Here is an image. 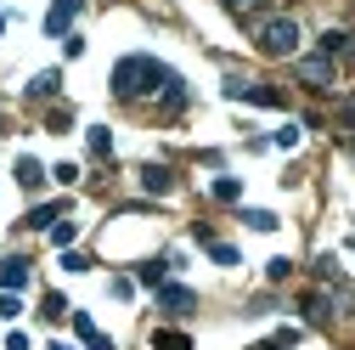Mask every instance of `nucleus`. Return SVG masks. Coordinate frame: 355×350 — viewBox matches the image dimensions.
Wrapping results in <instances>:
<instances>
[{"mask_svg":"<svg viewBox=\"0 0 355 350\" xmlns=\"http://www.w3.org/2000/svg\"><path fill=\"white\" fill-rule=\"evenodd\" d=\"M338 124H355V97H349V102L338 108Z\"/></svg>","mask_w":355,"mask_h":350,"instance_id":"2f4dec72","label":"nucleus"},{"mask_svg":"<svg viewBox=\"0 0 355 350\" xmlns=\"http://www.w3.org/2000/svg\"><path fill=\"white\" fill-rule=\"evenodd\" d=\"M46 238H51L57 249H73V238H79V221H57V226H51Z\"/></svg>","mask_w":355,"mask_h":350,"instance_id":"4be33fe9","label":"nucleus"},{"mask_svg":"<svg viewBox=\"0 0 355 350\" xmlns=\"http://www.w3.org/2000/svg\"><path fill=\"white\" fill-rule=\"evenodd\" d=\"M68 317H73V333L85 339V350H119V344H113V339H107V333L91 322V311H68Z\"/></svg>","mask_w":355,"mask_h":350,"instance_id":"9b49d317","label":"nucleus"},{"mask_svg":"<svg viewBox=\"0 0 355 350\" xmlns=\"http://www.w3.org/2000/svg\"><path fill=\"white\" fill-rule=\"evenodd\" d=\"M68 124H73V113H68V108H57V113L46 119V130H51V136H62V130H68Z\"/></svg>","mask_w":355,"mask_h":350,"instance_id":"cd10ccee","label":"nucleus"},{"mask_svg":"<svg viewBox=\"0 0 355 350\" xmlns=\"http://www.w3.org/2000/svg\"><path fill=\"white\" fill-rule=\"evenodd\" d=\"M57 221H62V203H34V209H28V221H23V226H28V232H51Z\"/></svg>","mask_w":355,"mask_h":350,"instance_id":"4468645a","label":"nucleus"},{"mask_svg":"<svg viewBox=\"0 0 355 350\" xmlns=\"http://www.w3.org/2000/svg\"><path fill=\"white\" fill-rule=\"evenodd\" d=\"M316 51H322L327 62H355V34H349V28H327V34L316 40Z\"/></svg>","mask_w":355,"mask_h":350,"instance_id":"423d86ee","label":"nucleus"},{"mask_svg":"<svg viewBox=\"0 0 355 350\" xmlns=\"http://www.w3.org/2000/svg\"><path fill=\"white\" fill-rule=\"evenodd\" d=\"M136 294V277H113V299H130Z\"/></svg>","mask_w":355,"mask_h":350,"instance_id":"c756f323","label":"nucleus"},{"mask_svg":"<svg viewBox=\"0 0 355 350\" xmlns=\"http://www.w3.org/2000/svg\"><path fill=\"white\" fill-rule=\"evenodd\" d=\"M28 277H34V266H28L23 254H6V260H0V294H23Z\"/></svg>","mask_w":355,"mask_h":350,"instance_id":"6e6552de","label":"nucleus"},{"mask_svg":"<svg viewBox=\"0 0 355 350\" xmlns=\"http://www.w3.org/2000/svg\"><path fill=\"white\" fill-rule=\"evenodd\" d=\"M12 175H17V187H23V192H40V187L51 181V169L40 164L34 153H17V164H12Z\"/></svg>","mask_w":355,"mask_h":350,"instance_id":"1a4fd4ad","label":"nucleus"},{"mask_svg":"<svg viewBox=\"0 0 355 350\" xmlns=\"http://www.w3.org/2000/svg\"><path fill=\"white\" fill-rule=\"evenodd\" d=\"M175 79H181V74H175L169 62H158V57H147V51H130V57L113 62V97H119V102H141V97H153V91L164 97Z\"/></svg>","mask_w":355,"mask_h":350,"instance_id":"f257e3e1","label":"nucleus"},{"mask_svg":"<svg viewBox=\"0 0 355 350\" xmlns=\"http://www.w3.org/2000/svg\"><path fill=\"white\" fill-rule=\"evenodd\" d=\"M338 305H344V294H310V299H304V311H310V322H327Z\"/></svg>","mask_w":355,"mask_h":350,"instance_id":"2eb2a0df","label":"nucleus"},{"mask_svg":"<svg viewBox=\"0 0 355 350\" xmlns=\"http://www.w3.org/2000/svg\"><path fill=\"white\" fill-rule=\"evenodd\" d=\"M46 350H73V344H62V339H51V344H46Z\"/></svg>","mask_w":355,"mask_h":350,"instance_id":"72a5a7b5","label":"nucleus"},{"mask_svg":"<svg viewBox=\"0 0 355 350\" xmlns=\"http://www.w3.org/2000/svg\"><path fill=\"white\" fill-rule=\"evenodd\" d=\"M169 266H181V254H158V260H141V266H136V283H141V288H158V283L169 277Z\"/></svg>","mask_w":355,"mask_h":350,"instance_id":"f8f14e48","label":"nucleus"},{"mask_svg":"<svg viewBox=\"0 0 355 350\" xmlns=\"http://www.w3.org/2000/svg\"><path fill=\"white\" fill-rule=\"evenodd\" d=\"M243 221H248L254 232H277V226H282V221H277L271 209H243Z\"/></svg>","mask_w":355,"mask_h":350,"instance_id":"412c9836","label":"nucleus"},{"mask_svg":"<svg viewBox=\"0 0 355 350\" xmlns=\"http://www.w3.org/2000/svg\"><path fill=\"white\" fill-rule=\"evenodd\" d=\"M85 147H91V158H113V130L91 124V130H85Z\"/></svg>","mask_w":355,"mask_h":350,"instance_id":"dca6fc26","label":"nucleus"},{"mask_svg":"<svg viewBox=\"0 0 355 350\" xmlns=\"http://www.w3.org/2000/svg\"><path fill=\"white\" fill-rule=\"evenodd\" d=\"M141 187H147L153 198L175 192V169H169V164H141Z\"/></svg>","mask_w":355,"mask_h":350,"instance_id":"ddd939ff","label":"nucleus"},{"mask_svg":"<svg viewBox=\"0 0 355 350\" xmlns=\"http://www.w3.org/2000/svg\"><path fill=\"white\" fill-rule=\"evenodd\" d=\"M85 12V0H51V12H46V34L51 40H62V34H73V17Z\"/></svg>","mask_w":355,"mask_h":350,"instance_id":"0eeeda50","label":"nucleus"},{"mask_svg":"<svg viewBox=\"0 0 355 350\" xmlns=\"http://www.w3.org/2000/svg\"><path fill=\"white\" fill-rule=\"evenodd\" d=\"M153 294H158V311H169V317H192V311H198V294H192L187 283H169V277H164Z\"/></svg>","mask_w":355,"mask_h":350,"instance_id":"39448f33","label":"nucleus"},{"mask_svg":"<svg viewBox=\"0 0 355 350\" xmlns=\"http://www.w3.org/2000/svg\"><path fill=\"white\" fill-rule=\"evenodd\" d=\"M57 91H62V68H40V74L23 85V97H28V102H51Z\"/></svg>","mask_w":355,"mask_h":350,"instance_id":"9d476101","label":"nucleus"},{"mask_svg":"<svg viewBox=\"0 0 355 350\" xmlns=\"http://www.w3.org/2000/svg\"><path fill=\"white\" fill-rule=\"evenodd\" d=\"M0 34H6V12H0Z\"/></svg>","mask_w":355,"mask_h":350,"instance_id":"f704fd0d","label":"nucleus"},{"mask_svg":"<svg viewBox=\"0 0 355 350\" xmlns=\"http://www.w3.org/2000/svg\"><path fill=\"white\" fill-rule=\"evenodd\" d=\"M293 74H299L304 91H333V85H338V62H327L322 51L316 57H293Z\"/></svg>","mask_w":355,"mask_h":350,"instance_id":"20e7f679","label":"nucleus"},{"mask_svg":"<svg viewBox=\"0 0 355 350\" xmlns=\"http://www.w3.org/2000/svg\"><path fill=\"white\" fill-rule=\"evenodd\" d=\"M153 344H158V350H192V339H187L181 328H158V333H153Z\"/></svg>","mask_w":355,"mask_h":350,"instance_id":"aec40b11","label":"nucleus"},{"mask_svg":"<svg viewBox=\"0 0 355 350\" xmlns=\"http://www.w3.org/2000/svg\"><path fill=\"white\" fill-rule=\"evenodd\" d=\"M23 317V299L17 294H0V322H17Z\"/></svg>","mask_w":355,"mask_h":350,"instance_id":"bb28decb","label":"nucleus"},{"mask_svg":"<svg viewBox=\"0 0 355 350\" xmlns=\"http://www.w3.org/2000/svg\"><path fill=\"white\" fill-rule=\"evenodd\" d=\"M220 6H226L237 23H248V28H254V23H259V6H265V0H220Z\"/></svg>","mask_w":355,"mask_h":350,"instance_id":"f3484780","label":"nucleus"},{"mask_svg":"<svg viewBox=\"0 0 355 350\" xmlns=\"http://www.w3.org/2000/svg\"><path fill=\"white\" fill-rule=\"evenodd\" d=\"M62 272H91V254H79V249H62Z\"/></svg>","mask_w":355,"mask_h":350,"instance_id":"393cba45","label":"nucleus"},{"mask_svg":"<svg viewBox=\"0 0 355 350\" xmlns=\"http://www.w3.org/2000/svg\"><path fill=\"white\" fill-rule=\"evenodd\" d=\"M209 192H214L220 203H243V181H237V175H220V181H214Z\"/></svg>","mask_w":355,"mask_h":350,"instance_id":"a211bd4d","label":"nucleus"},{"mask_svg":"<svg viewBox=\"0 0 355 350\" xmlns=\"http://www.w3.org/2000/svg\"><path fill=\"white\" fill-rule=\"evenodd\" d=\"M68 311H73V305H68L62 294H46V305H40V317H51V322H62Z\"/></svg>","mask_w":355,"mask_h":350,"instance_id":"5701e85b","label":"nucleus"},{"mask_svg":"<svg viewBox=\"0 0 355 350\" xmlns=\"http://www.w3.org/2000/svg\"><path fill=\"white\" fill-rule=\"evenodd\" d=\"M265 277H271V283H288V277H293V260H282V254L265 260Z\"/></svg>","mask_w":355,"mask_h":350,"instance_id":"a878e982","label":"nucleus"},{"mask_svg":"<svg viewBox=\"0 0 355 350\" xmlns=\"http://www.w3.org/2000/svg\"><path fill=\"white\" fill-rule=\"evenodd\" d=\"M198 249H209V260H214V266H237V260H243L232 243H220V238H209V243H198Z\"/></svg>","mask_w":355,"mask_h":350,"instance_id":"6ab92c4d","label":"nucleus"},{"mask_svg":"<svg viewBox=\"0 0 355 350\" xmlns=\"http://www.w3.org/2000/svg\"><path fill=\"white\" fill-rule=\"evenodd\" d=\"M254 46L265 57H299V23L293 17H259L254 23Z\"/></svg>","mask_w":355,"mask_h":350,"instance_id":"f03ea898","label":"nucleus"},{"mask_svg":"<svg viewBox=\"0 0 355 350\" xmlns=\"http://www.w3.org/2000/svg\"><path fill=\"white\" fill-rule=\"evenodd\" d=\"M6 350H28V333H23V328H12V333H6Z\"/></svg>","mask_w":355,"mask_h":350,"instance_id":"7c9ffc66","label":"nucleus"},{"mask_svg":"<svg viewBox=\"0 0 355 350\" xmlns=\"http://www.w3.org/2000/svg\"><path fill=\"white\" fill-rule=\"evenodd\" d=\"M299 136H304V130H299V124H282V130H277V136H271V147H282V153H293V147H299Z\"/></svg>","mask_w":355,"mask_h":350,"instance_id":"b1692460","label":"nucleus"},{"mask_svg":"<svg viewBox=\"0 0 355 350\" xmlns=\"http://www.w3.org/2000/svg\"><path fill=\"white\" fill-rule=\"evenodd\" d=\"M254 350H288V344H282V339H259Z\"/></svg>","mask_w":355,"mask_h":350,"instance_id":"473e14b6","label":"nucleus"},{"mask_svg":"<svg viewBox=\"0 0 355 350\" xmlns=\"http://www.w3.org/2000/svg\"><path fill=\"white\" fill-rule=\"evenodd\" d=\"M220 91H226V102H254V108H288V97L277 91V85H254V79H226L220 85Z\"/></svg>","mask_w":355,"mask_h":350,"instance_id":"7ed1b4c3","label":"nucleus"},{"mask_svg":"<svg viewBox=\"0 0 355 350\" xmlns=\"http://www.w3.org/2000/svg\"><path fill=\"white\" fill-rule=\"evenodd\" d=\"M62 57H85V40L79 34H62Z\"/></svg>","mask_w":355,"mask_h":350,"instance_id":"c85d7f7f","label":"nucleus"}]
</instances>
